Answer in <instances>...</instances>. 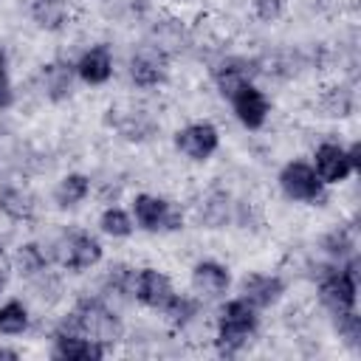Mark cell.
I'll return each mask as SVG.
<instances>
[{
	"mask_svg": "<svg viewBox=\"0 0 361 361\" xmlns=\"http://www.w3.org/2000/svg\"><path fill=\"white\" fill-rule=\"evenodd\" d=\"M65 330H73L102 347L116 344L121 338V322L113 313V307H107L102 299H82L65 322Z\"/></svg>",
	"mask_w": 361,
	"mask_h": 361,
	"instance_id": "obj_1",
	"label": "cell"
},
{
	"mask_svg": "<svg viewBox=\"0 0 361 361\" xmlns=\"http://www.w3.org/2000/svg\"><path fill=\"white\" fill-rule=\"evenodd\" d=\"M254 330H257V307L243 296L226 302L217 319V350L223 355L237 353L251 338Z\"/></svg>",
	"mask_w": 361,
	"mask_h": 361,
	"instance_id": "obj_2",
	"label": "cell"
},
{
	"mask_svg": "<svg viewBox=\"0 0 361 361\" xmlns=\"http://www.w3.org/2000/svg\"><path fill=\"white\" fill-rule=\"evenodd\" d=\"M319 293L322 302L333 310V316L341 313H353L355 310V293H358V282H355V262H350L347 268H333L322 276L319 282Z\"/></svg>",
	"mask_w": 361,
	"mask_h": 361,
	"instance_id": "obj_3",
	"label": "cell"
},
{
	"mask_svg": "<svg viewBox=\"0 0 361 361\" xmlns=\"http://www.w3.org/2000/svg\"><path fill=\"white\" fill-rule=\"evenodd\" d=\"M279 186L290 200L316 203L324 197V180L316 175V169L305 161H290L279 172Z\"/></svg>",
	"mask_w": 361,
	"mask_h": 361,
	"instance_id": "obj_4",
	"label": "cell"
},
{
	"mask_svg": "<svg viewBox=\"0 0 361 361\" xmlns=\"http://www.w3.org/2000/svg\"><path fill=\"white\" fill-rule=\"evenodd\" d=\"M56 259L68 271H87L102 259V245L87 231H68L56 243Z\"/></svg>",
	"mask_w": 361,
	"mask_h": 361,
	"instance_id": "obj_5",
	"label": "cell"
},
{
	"mask_svg": "<svg viewBox=\"0 0 361 361\" xmlns=\"http://www.w3.org/2000/svg\"><path fill=\"white\" fill-rule=\"evenodd\" d=\"M133 214H135V223L147 231H175V228H180V212L172 209L169 200L155 197V195H138L133 200Z\"/></svg>",
	"mask_w": 361,
	"mask_h": 361,
	"instance_id": "obj_6",
	"label": "cell"
},
{
	"mask_svg": "<svg viewBox=\"0 0 361 361\" xmlns=\"http://www.w3.org/2000/svg\"><path fill=\"white\" fill-rule=\"evenodd\" d=\"M217 144H220L217 127L209 124V121H195V124H189V127H183V130L175 133V147L186 158H192V161L212 158L214 149H217Z\"/></svg>",
	"mask_w": 361,
	"mask_h": 361,
	"instance_id": "obj_7",
	"label": "cell"
},
{
	"mask_svg": "<svg viewBox=\"0 0 361 361\" xmlns=\"http://www.w3.org/2000/svg\"><path fill=\"white\" fill-rule=\"evenodd\" d=\"M166 54L161 45H141L130 59V76L138 87H155L166 79Z\"/></svg>",
	"mask_w": 361,
	"mask_h": 361,
	"instance_id": "obj_8",
	"label": "cell"
},
{
	"mask_svg": "<svg viewBox=\"0 0 361 361\" xmlns=\"http://www.w3.org/2000/svg\"><path fill=\"white\" fill-rule=\"evenodd\" d=\"M228 102H231L234 116L240 118V124H243V127L257 130V127H262V124H265V118H268V99L262 96V90H259V87H254V85H251V79H248V82H243L240 87H234V90H231V96H228Z\"/></svg>",
	"mask_w": 361,
	"mask_h": 361,
	"instance_id": "obj_9",
	"label": "cell"
},
{
	"mask_svg": "<svg viewBox=\"0 0 361 361\" xmlns=\"http://www.w3.org/2000/svg\"><path fill=\"white\" fill-rule=\"evenodd\" d=\"M133 296L147 307L166 310V305L175 299V288L166 274H161L155 268H141L133 282Z\"/></svg>",
	"mask_w": 361,
	"mask_h": 361,
	"instance_id": "obj_10",
	"label": "cell"
},
{
	"mask_svg": "<svg viewBox=\"0 0 361 361\" xmlns=\"http://www.w3.org/2000/svg\"><path fill=\"white\" fill-rule=\"evenodd\" d=\"M316 175L324 180V183H341V180H347L355 169H353V164H350V155H347V149L344 147H338V144H319V149H316Z\"/></svg>",
	"mask_w": 361,
	"mask_h": 361,
	"instance_id": "obj_11",
	"label": "cell"
},
{
	"mask_svg": "<svg viewBox=\"0 0 361 361\" xmlns=\"http://www.w3.org/2000/svg\"><path fill=\"white\" fill-rule=\"evenodd\" d=\"M54 358H62V361H99L104 355V347L73 333V330H59L54 336Z\"/></svg>",
	"mask_w": 361,
	"mask_h": 361,
	"instance_id": "obj_12",
	"label": "cell"
},
{
	"mask_svg": "<svg viewBox=\"0 0 361 361\" xmlns=\"http://www.w3.org/2000/svg\"><path fill=\"white\" fill-rule=\"evenodd\" d=\"M240 290H243V299L251 302L254 307H268V305H274V302L282 296L285 285H282V279L274 276V274H248V276L243 279Z\"/></svg>",
	"mask_w": 361,
	"mask_h": 361,
	"instance_id": "obj_13",
	"label": "cell"
},
{
	"mask_svg": "<svg viewBox=\"0 0 361 361\" xmlns=\"http://www.w3.org/2000/svg\"><path fill=\"white\" fill-rule=\"evenodd\" d=\"M192 285L203 296H223L231 285V276H228L226 265H220L214 259H203L192 268Z\"/></svg>",
	"mask_w": 361,
	"mask_h": 361,
	"instance_id": "obj_14",
	"label": "cell"
},
{
	"mask_svg": "<svg viewBox=\"0 0 361 361\" xmlns=\"http://www.w3.org/2000/svg\"><path fill=\"white\" fill-rule=\"evenodd\" d=\"M76 73L82 82L87 85H104L113 73V56L107 45H93L90 51H85L76 62Z\"/></svg>",
	"mask_w": 361,
	"mask_h": 361,
	"instance_id": "obj_15",
	"label": "cell"
},
{
	"mask_svg": "<svg viewBox=\"0 0 361 361\" xmlns=\"http://www.w3.org/2000/svg\"><path fill=\"white\" fill-rule=\"evenodd\" d=\"M87 192H90V180H87L85 175H79V172H71V175H65V178L56 183L54 200H56V206L68 209V206L82 203V200L87 197Z\"/></svg>",
	"mask_w": 361,
	"mask_h": 361,
	"instance_id": "obj_16",
	"label": "cell"
},
{
	"mask_svg": "<svg viewBox=\"0 0 361 361\" xmlns=\"http://www.w3.org/2000/svg\"><path fill=\"white\" fill-rule=\"evenodd\" d=\"M34 197L25 189H6L0 195V212L11 220H31L34 217Z\"/></svg>",
	"mask_w": 361,
	"mask_h": 361,
	"instance_id": "obj_17",
	"label": "cell"
},
{
	"mask_svg": "<svg viewBox=\"0 0 361 361\" xmlns=\"http://www.w3.org/2000/svg\"><path fill=\"white\" fill-rule=\"evenodd\" d=\"M45 87H48V96L54 102L65 99L71 93V65H62V62H51L45 68Z\"/></svg>",
	"mask_w": 361,
	"mask_h": 361,
	"instance_id": "obj_18",
	"label": "cell"
},
{
	"mask_svg": "<svg viewBox=\"0 0 361 361\" xmlns=\"http://www.w3.org/2000/svg\"><path fill=\"white\" fill-rule=\"evenodd\" d=\"M214 79H217V87H220V93L228 99L234 87H240L243 82H248V71L243 68V62H237V59H228V62H223V65L214 71Z\"/></svg>",
	"mask_w": 361,
	"mask_h": 361,
	"instance_id": "obj_19",
	"label": "cell"
},
{
	"mask_svg": "<svg viewBox=\"0 0 361 361\" xmlns=\"http://www.w3.org/2000/svg\"><path fill=\"white\" fill-rule=\"evenodd\" d=\"M99 226H102V231L110 234V237H130V234H133V220H130V214H127L124 209H118V206L104 209L102 217H99Z\"/></svg>",
	"mask_w": 361,
	"mask_h": 361,
	"instance_id": "obj_20",
	"label": "cell"
},
{
	"mask_svg": "<svg viewBox=\"0 0 361 361\" xmlns=\"http://www.w3.org/2000/svg\"><path fill=\"white\" fill-rule=\"evenodd\" d=\"M45 265H48V257H45V251L37 243L20 245V251H17V268H20V274L34 276V274H42Z\"/></svg>",
	"mask_w": 361,
	"mask_h": 361,
	"instance_id": "obj_21",
	"label": "cell"
},
{
	"mask_svg": "<svg viewBox=\"0 0 361 361\" xmlns=\"http://www.w3.org/2000/svg\"><path fill=\"white\" fill-rule=\"evenodd\" d=\"M28 327V310L20 302H6L0 307V333L6 336H17Z\"/></svg>",
	"mask_w": 361,
	"mask_h": 361,
	"instance_id": "obj_22",
	"label": "cell"
},
{
	"mask_svg": "<svg viewBox=\"0 0 361 361\" xmlns=\"http://www.w3.org/2000/svg\"><path fill=\"white\" fill-rule=\"evenodd\" d=\"M65 3L62 0H37L34 3V20L42 25V28H59L65 23Z\"/></svg>",
	"mask_w": 361,
	"mask_h": 361,
	"instance_id": "obj_23",
	"label": "cell"
},
{
	"mask_svg": "<svg viewBox=\"0 0 361 361\" xmlns=\"http://www.w3.org/2000/svg\"><path fill=\"white\" fill-rule=\"evenodd\" d=\"M175 324H186L195 313H197V302L195 299H186V296H178L175 293V299L166 305V310H164Z\"/></svg>",
	"mask_w": 361,
	"mask_h": 361,
	"instance_id": "obj_24",
	"label": "cell"
},
{
	"mask_svg": "<svg viewBox=\"0 0 361 361\" xmlns=\"http://www.w3.org/2000/svg\"><path fill=\"white\" fill-rule=\"evenodd\" d=\"M251 8L262 23H274L282 14V0H251Z\"/></svg>",
	"mask_w": 361,
	"mask_h": 361,
	"instance_id": "obj_25",
	"label": "cell"
},
{
	"mask_svg": "<svg viewBox=\"0 0 361 361\" xmlns=\"http://www.w3.org/2000/svg\"><path fill=\"white\" fill-rule=\"evenodd\" d=\"M324 248H327L330 254H338V257H344V254L353 248V243H350L347 231H333V234H327V240H324Z\"/></svg>",
	"mask_w": 361,
	"mask_h": 361,
	"instance_id": "obj_26",
	"label": "cell"
},
{
	"mask_svg": "<svg viewBox=\"0 0 361 361\" xmlns=\"http://www.w3.org/2000/svg\"><path fill=\"white\" fill-rule=\"evenodd\" d=\"M11 85H8V76H6V59H3V54H0V110L3 107H8L11 104Z\"/></svg>",
	"mask_w": 361,
	"mask_h": 361,
	"instance_id": "obj_27",
	"label": "cell"
},
{
	"mask_svg": "<svg viewBox=\"0 0 361 361\" xmlns=\"http://www.w3.org/2000/svg\"><path fill=\"white\" fill-rule=\"evenodd\" d=\"M347 155H350V164H353V169L358 172V169H361V158H358V155H361V147H358V144H353V147L347 149Z\"/></svg>",
	"mask_w": 361,
	"mask_h": 361,
	"instance_id": "obj_28",
	"label": "cell"
},
{
	"mask_svg": "<svg viewBox=\"0 0 361 361\" xmlns=\"http://www.w3.org/2000/svg\"><path fill=\"white\" fill-rule=\"evenodd\" d=\"M0 358H11V361H14V358H20V353H17V350H6V347H0Z\"/></svg>",
	"mask_w": 361,
	"mask_h": 361,
	"instance_id": "obj_29",
	"label": "cell"
},
{
	"mask_svg": "<svg viewBox=\"0 0 361 361\" xmlns=\"http://www.w3.org/2000/svg\"><path fill=\"white\" fill-rule=\"evenodd\" d=\"M6 288V271H0V290Z\"/></svg>",
	"mask_w": 361,
	"mask_h": 361,
	"instance_id": "obj_30",
	"label": "cell"
},
{
	"mask_svg": "<svg viewBox=\"0 0 361 361\" xmlns=\"http://www.w3.org/2000/svg\"><path fill=\"white\" fill-rule=\"evenodd\" d=\"M0 254H3V240H0Z\"/></svg>",
	"mask_w": 361,
	"mask_h": 361,
	"instance_id": "obj_31",
	"label": "cell"
}]
</instances>
